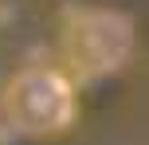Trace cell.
Returning <instances> with one entry per match:
<instances>
[{"instance_id":"cell-1","label":"cell","mask_w":149,"mask_h":145,"mask_svg":"<svg viewBox=\"0 0 149 145\" xmlns=\"http://www.w3.org/2000/svg\"><path fill=\"white\" fill-rule=\"evenodd\" d=\"M4 114L20 133H31V137L59 133L74 118V90L59 71H24L4 90Z\"/></svg>"},{"instance_id":"cell-2","label":"cell","mask_w":149,"mask_h":145,"mask_svg":"<svg viewBox=\"0 0 149 145\" xmlns=\"http://www.w3.org/2000/svg\"><path fill=\"white\" fill-rule=\"evenodd\" d=\"M63 43H67L71 67L82 78H102V75H110V71H118L126 63L130 43H134V28H130L126 16L94 8V12L71 16Z\"/></svg>"}]
</instances>
